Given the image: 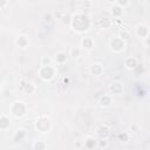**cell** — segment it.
<instances>
[{
    "label": "cell",
    "instance_id": "obj_1",
    "mask_svg": "<svg viewBox=\"0 0 150 150\" xmlns=\"http://www.w3.org/2000/svg\"><path fill=\"white\" fill-rule=\"evenodd\" d=\"M91 22L84 13H75L70 19V28L76 33H86L90 29Z\"/></svg>",
    "mask_w": 150,
    "mask_h": 150
},
{
    "label": "cell",
    "instance_id": "obj_2",
    "mask_svg": "<svg viewBox=\"0 0 150 150\" xmlns=\"http://www.w3.org/2000/svg\"><path fill=\"white\" fill-rule=\"evenodd\" d=\"M27 109H28V107L23 101H14L9 105V114L16 118H20L26 115Z\"/></svg>",
    "mask_w": 150,
    "mask_h": 150
},
{
    "label": "cell",
    "instance_id": "obj_3",
    "mask_svg": "<svg viewBox=\"0 0 150 150\" xmlns=\"http://www.w3.org/2000/svg\"><path fill=\"white\" fill-rule=\"evenodd\" d=\"M38 74H39V77L42 81L49 82L55 77L56 70H55V67H53L52 64L50 66H40V68L38 70Z\"/></svg>",
    "mask_w": 150,
    "mask_h": 150
},
{
    "label": "cell",
    "instance_id": "obj_4",
    "mask_svg": "<svg viewBox=\"0 0 150 150\" xmlns=\"http://www.w3.org/2000/svg\"><path fill=\"white\" fill-rule=\"evenodd\" d=\"M34 128L39 132H48L52 129V121L47 116H39L34 122Z\"/></svg>",
    "mask_w": 150,
    "mask_h": 150
},
{
    "label": "cell",
    "instance_id": "obj_5",
    "mask_svg": "<svg viewBox=\"0 0 150 150\" xmlns=\"http://www.w3.org/2000/svg\"><path fill=\"white\" fill-rule=\"evenodd\" d=\"M109 47H110V49H111L114 53L118 54V53H122V52L125 49L127 42H125L123 39H121L120 36H115V38L110 39V41H109Z\"/></svg>",
    "mask_w": 150,
    "mask_h": 150
},
{
    "label": "cell",
    "instance_id": "obj_6",
    "mask_svg": "<svg viewBox=\"0 0 150 150\" xmlns=\"http://www.w3.org/2000/svg\"><path fill=\"white\" fill-rule=\"evenodd\" d=\"M96 135L98 138L101 139H108L111 135V129L109 128V125L107 124H103V125H100L98 129L96 130Z\"/></svg>",
    "mask_w": 150,
    "mask_h": 150
},
{
    "label": "cell",
    "instance_id": "obj_7",
    "mask_svg": "<svg viewBox=\"0 0 150 150\" xmlns=\"http://www.w3.org/2000/svg\"><path fill=\"white\" fill-rule=\"evenodd\" d=\"M135 34L139 38V39H146L148 36H150V30H149V27L146 25H138L135 29Z\"/></svg>",
    "mask_w": 150,
    "mask_h": 150
},
{
    "label": "cell",
    "instance_id": "obj_8",
    "mask_svg": "<svg viewBox=\"0 0 150 150\" xmlns=\"http://www.w3.org/2000/svg\"><path fill=\"white\" fill-rule=\"evenodd\" d=\"M81 48L83 50H91L95 46V42H94V39L91 36H83L81 39Z\"/></svg>",
    "mask_w": 150,
    "mask_h": 150
},
{
    "label": "cell",
    "instance_id": "obj_9",
    "mask_svg": "<svg viewBox=\"0 0 150 150\" xmlns=\"http://www.w3.org/2000/svg\"><path fill=\"white\" fill-rule=\"evenodd\" d=\"M123 64H124V67H125L128 70H135V69L138 67V61H137V59L134 57V56H128V57L124 59Z\"/></svg>",
    "mask_w": 150,
    "mask_h": 150
},
{
    "label": "cell",
    "instance_id": "obj_10",
    "mask_svg": "<svg viewBox=\"0 0 150 150\" xmlns=\"http://www.w3.org/2000/svg\"><path fill=\"white\" fill-rule=\"evenodd\" d=\"M89 73L93 76H101L103 73V66L98 62H94L90 67H89Z\"/></svg>",
    "mask_w": 150,
    "mask_h": 150
},
{
    "label": "cell",
    "instance_id": "obj_11",
    "mask_svg": "<svg viewBox=\"0 0 150 150\" xmlns=\"http://www.w3.org/2000/svg\"><path fill=\"white\" fill-rule=\"evenodd\" d=\"M109 91L110 95H120L123 91V86L121 82H112L111 84H109Z\"/></svg>",
    "mask_w": 150,
    "mask_h": 150
},
{
    "label": "cell",
    "instance_id": "obj_12",
    "mask_svg": "<svg viewBox=\"0 0 150 150\" xmlns=\"http://www.w3.org/2000/svg\"><path fill=\"white\" fill-rule=\"evenodd\" d=\"M15 45L19 48H27L29 46V39L27 35H19L15 39Z\"/></svg>",
    "mask_w": 150,
    "mask_h": 150
},
{
    "label": "cell",
    "instance_id": "obj_13",
    "mask_svg": "<svg viewBox=\"0 0 150 150\" xmlns=\"http://www.w3.org/2000/svg\"><path fill=\"white\" fill-rule=\"evenodd\" d=\"M112 103V98H111V95L110 94H103L101 97H100V104L104 108H108L110 107Z\"/></svg>",
    "mask_w": 150,
    "mask_h": 150
},
{
    "label": "cell",
    "instance_id": "obj_14",
    "mask_svg": "<svg viewBox=\"0 0 150 150\" xmlns=\"http://www.w3.org/2000/svg\"><path fill=\"white\" fill-rule=\"evenodd\" d=\"M11 125V121H9V117L6 115V114H1L0 115V129L4 131V130H7Z\"/></svg>",
    "mask_w": 150,
    "mask_h": 150
},
{
    "label": "cell",
    "instance_id": "obj_15",
    "mask_svg": "<svg viewBox=\"0 0 150 150\" xmlns=\"http://www.w3.org/2000/svg\"><path fill=\"white\" fill-rule=\"evenodd\" d=\"M110 13L112 14V16L115 19H120L122 16V14H123V8L121 6H118V5H116V4H112V6L110 8Z\"/></svg>",
    "mask_w": 150,
    "mask_h": 150
},
{
    "label": "cell",
    "instance_id": "obj_16",
    "mask_svg": "<svg viewBox=\"0 0 150 150\" xmlns=\"http://www.w3.org/2000/svg\"><path fill=\"white\" fill-rule=\"evenodd\" d=\"M83 148H86V149L97 148V139H95L94 137H87L83 142Z\"/></svg>",
    "mask_w": 150,
    "mask_h": 150
},
{
    "label": "cell",
    "instance_id": "obj_17",
    "mask_svg": "<svg viewBox=\"0 0 150 150\" xmlns=\"http://www.w3.org/2000/svg\"><path fill=\"white\" fill-rule=\"evenodd\" d=\"M22 90H23L25 94L30 95V94H34V93L36 91V86H35L34 83H32V82H27V83L23 84Z\"/></svg>",
    "mask_w": 150,
    "mask_h": 150
},
{
    "label": "cell",
    "instance_id": "obj_18",
    "mask_svg": "<svg viewBox=\"0 0 150 150\" xmlns=\"http://www.w3.org/2000/svg\"><path fill=\"white\" fill-rule=\"evenodd\" d=\"M55 62L57 64H63L67 62V54L64 52H57L55 54Z\"/></svg>",
    "mask_w": 150,
    "mask_h": 150
},
{
    "label": "cell",
    "instance_id": "obj_19",
    "mask_svg": "<svg viewBox=\"0 0 150 150\" xmlns=\"http://www.w3.org/2000/svg\"><path fill=\"white\" fill-rule=\"evenodd\" d=\"M82 48L81 47H71L70 49H69V55L73 57V59H79L80 56H81V54H82Z\"/></svg>",
    "mask_w": 150,
    "mask_h": 150
},
{
    "label": "cell",
    "instance_id": "obj_20",
    "mask_svg": "<svg viewBox=\"0 0 150 150\" xmlns=\"http://www.w3.org/2000/svg\"><path fill=\"white\" fill-rule=\"evenodd\" d=\"M25 136H26V131H25L23 129H19V130L15 131V134H14V136H13V141L18 143V142L22 141V139L25 138Z\"/></svg>",
    "mask_w": 150,
    "mask_h": 150
},
{
    "label": "cell",
    "instance_id": "obj_21",
    "mask_svg": "<svg viewBox=\"0 0 150 150\" xmlns=\"http://www.w3.org/2000/svg\"><path fill=\"white\" fill-rule=\"evenodd\" d=\"M33 150H45L47 148V144L43 141H34L32 144Z\"/></svg>",
    "mask_w": 150,
    "mask_h": 150
},
{
    "label": "cell",
    "instance_id": "obj_22",
    "mask_svg": "<svg viewBox=\"0 0 150 150\" xmlns=\"http://www.w3.org/2000/svg\"><path fill=\"white\" fill-rule=\"evenodd\" d=\"M118 36H120L121 39H123L125 42H128V41L130 40V38H131V35H130L129 30H128V29H125V28H121V29H120Z\"/></svg>",
    "mask_w": 150,
    "mask_h": 150
},
{
    "label": "cell",
    "instance_id": "obj_23",
    "mask_svg": "<svg viewBox=\"0 0 150 150\" xmlns=\"http://www.w3.org/2000/svg\"><path fill=\"white\" fill-rule=\"evenodd\" d=\"M100 26L102 29H109L112 26V21L110 19H102L100 20Z\"/></svg>",
    "mask_w": 150,
    "mask_h": 150
},
{
    "label": "cell",
    "instance_id": "obj_24",
    "mask_svg": "<svg viewBox=\"0 0 150 150\" xmlns=\"http://www.w3.org/2000/svg\"><path fill=\"white\" fill-rule=\"evenodd\" d=\"M117 138L121 143H127L130 139V135H129V132H120L117 135Z\"/></svg>",
    "mask_w": 150,
    "mask_h": 150
},
{
    "label": "cell",
    "instance_id": "obj_25",
    "mask_svg": "<svg viewBox=\"0 0 150 150\" xmlns=\"http://www.w3.org/2000/svg\"><path fill=\"white\" fill-rule=\"evenodd\" d=\"M52 62H53L52 57H50V56H48V55H45V56H42V57H41L40 66H50V64H52Z\"/></svg>",
    "mask_w": 150,
    "mask_h": 150
},
{
    "label": "cell",
    "instance_id": "obj_26",
    "mask_svg": "<svg viewBox=\"0 0 150 150\" xmlns=\"http://www.w3.org/2000/svg\"><path fill=\"white\" fill-rule=\"evenodd\" d=\"M108 146H109L108 139H101V138H98V141H97V148L98 149H107Z\"/></svg>",
    "mask_w": 150,
    "mask_h": 150
},
{
    "label": "cell",
    "instance_id": "obj_27",
    "mask_svg": "<svg viewBox=\"0 0 150 150\" xmlns=\"http://www.w3.org/2000/svg\"><path fill=\"white\" fill-rule=\"evenodd\" d=\"M115 4H116V5H118V6H121L122 8H125L127 6H129L130 0H116V1H115Z\"/></svg>",
    "mask_w": 150,
    "mask_h": 150
},
{
    "label": "cell",
    "instance_id": "obj_28",
    "mask_svg": "<svg viewBox=\"0 0 150 150\" xmlns=\"http://www.w3.org/2000/svg\"><path fill=\"white\" fill-rule=\"evenodd\" d=\"M6 5H7V0H0V8L1 9H5Z\"/></svg>",
    "mask_w": 150,
    "mask_h": 150
},
{
    "label": "cell",
    "instance_id": "obj_29",
    "mask_svg": "<svg viewBox=\"0 0 150 150\" xmlns=\"http://www.w3.org/2000/svg\"><path fill=\"white\" fill-rule=\"evenodd\" d=\"M144 43H145L148 47H150V36H148L146 39H144Z\"/></svg>",
    "mask_w": 150,
    "mask_h": 150
},
{
    "label": "cell",
    "instance_id": "obj_30",
    "mask_svg": "<svg viewBox=\"0 0 150 150\" xmlns=\"http://www.w3.org/2000/svg\"><path fill=\"white\" fill-rule=\"evenodd\" d=\"M105 1H107V2H110V4H115L116 0H105Z\"/></svg>",
    "mask_w": 150,
    "mask_h": 150
},
{
    "label": "cell",
    "instance_id": "obj_31",
    "mask_svg": "<svg viewBox=\"0 0 150 150\" xmlns=\"http://www.w3.org/2000/svg\"><path fill=\"white\" fill-rule=\"evenodd\" d=\"M80 146H81V143H80V142H77V143H76V148H80Z\"/></svg>",
    "mask_w": 150,
    "mask_h": 150
},
{
    "label": "cell",
    "instance_id": "obj_32",
    "mask_svg": "<svg viewBox=\"0 0 150 150\" xmlns=\"http://www.w3.org/2000/svg\"><path fill=\"white\" fill-rule=\"evenodd\" d=\"M144 1H145V2L148 4V5H150V0H144Z\"/></svg>",
    "mask_w": 150,
    "mask_h": 150
},
{
    "label": "cell",
    "instance_id": "obj_33",
    "mask_svg": "<svg viewBox=\"0 0 150 150\" xmlns=\"http://www.w3.org/2000/svg\"><path fill=\"white\" fill-rule=\"evenodd\" d=\"M149 98H150V93H149Z\"/></svg>",
    "mask_w": 150,
    "mask_h": 150
},
{
    "label": "cell",
    "instance_id": "obj_34",
    "mask_svg": "<svg viewBox=\"0 0 150 150\" xmlns=\"http://www.w3.org/2000/svg\"><path fill=\"white\" fill-rule=\"evenodd\" d=\"M149 148H150V145H149Z\"/></svg>",
    "mask_w": 150,
    "mask_h": 150
}]
</instances>
